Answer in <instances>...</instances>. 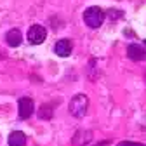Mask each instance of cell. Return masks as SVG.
I'll return each instance as SVG.
<instances>
[{
  "mask_svg": "<svg viewBox=\"0 0 146 146\" xmlns=\"http://www.w3.org/2000/svg\"><path fill=\"white\" fill-rule=\"evenodd\" d=\"M87 110H89V99L84 94H77L75 98L70 101V113L73 117H77V118L85 117Z\"/></svg>",
  "mask_w": 146,
  "mask_h": 146,
  "instance_id": "obj_1",
  "label": "cell"
},
{
  "mask_svg": "<svg viewBox=\"0 0 146 146\" xmlns=\"http://www.w3.org/2000/svg\"><path fill=\"white\" fill-rule=\"evenodd\" d=\"M84 21L89 28H99L104 21V12L99 7H89L84 12Z\"/></svg>",
  "mask_w": 146,
  "mask_h": 146,
  "instance_id": "obj_2",
  "label": "cell"
},
{
  "mask_svg": "<svg viewBox=\"0 0 146 146\" xmlns=\"http://www.w3.org/2000/svg\"><path fill=\"white\" fill-rule=\"evenodd\" d=\"M45 36H47V31L44 26L40 25H33L30 30H28V42L33 44V45H38L45 40Z\"/></svg>",
  "mask_w": 146,
  "mask_h": 146,
  "instance_id": "obj_3",
  "label": "cell"
},
{
  "mask_svg": "<svg viewBox=\"0 0 146 146\" xmlns=\"http://www.w3.org/2000/svg\"><path fill=\"white\" fill-rule=\"evenodd\" d=\"M17 113H19V118L21 120H26L31 117L33 113V99L30 98H21L17 101Z\"/></svg>",
  "mask_w": 146,
  "mask_h": 146,
  "instance_id": "obj_4",
  "label": "cell"
},
{
  "mask_svg": "<svg viewBox=\"0 0 146 146\" xmlns=\"http://www.w3.org/2000/svg\"><path fill=\"white\" fill-rule=\"evenodd\" d=\"M127 56L132 61H143V59H146V50H144V47L132 44V45L127 47Z\"/></svg>",
  "mask_w": 146,
  "mask_h": 146,
  "instance_id": "obj_5",
  "label": "cell"
},
{
  "mask_svg": "<svg viewBox=\"0 0 146 146\" xmlns=\"http://www.w3.org/2000/svg\"><path fill=\"white\" fill-rule=\"evenodd\" d=\"M54 52L61 58H66L71 54V42L70 40H58L56 45H54Z\"/></svg>",
  "mask_w": 146,
  "mask_h": 146,
  "instance_id": "obj_6",
  "label": "cell"
},
{
  "mask_svg": "<svg viewBox=\"0 0 146 146\" xmlns=\"http://www.w3.org/2000/svg\"><path fill=\"white\" fill-rule=\"evenodd\" d=\"M7 143H9V146H25L26 144V136L21 131H14V132L9 134Z\"/></svg>",
  "mask_w": 146,
  "mask_h": 146,
  "instance_id": "obj_7",
  "label": "cell"
},
{
  "mask_svg": "<svg viewBox=\"0 0 146 146\" xmlns=\"http://www.w3.org/2000/svg\"><path fill=\"white\" fill-rule=\"evenodd\" d=\"M21 40H23V36H21V31L19 30H9L7 31V35H5V42L11 45V47H17L21 44Z\"/></svg>",
  "mask_w": 146,
  "mask_h": 146,
  "instance_id": "obj_8",
  "label": "cell"
},
{
  "mask_svg": "<svg viewBox=\"0 0 146 146\" xmlns=\"http://www.w3.org/2000/svg\"><path fill=\"white\" fill-rule=\"evenodd\" d=\"M118 146H144V144H141V143H131V141H122V143H118Z\"/></svg>",
  "mask_w": 146,
  "mask_h": 146,
  "instance_id": "obj_9",
  "label": "cell"
},
{
  "mask_svg": "<svg viewBox=\"0 0 146 146\" xmlns=\"http://www.w3.org/2000/svg\"><path fill=\"white\" fill-rule=\"evenodd\" d=\"M108 144H110V143H108V141H104V143H101V144H98V146H108Z\"/></svg>",
  "mask_w": 146,
  "mask_h": 146,
  "instance_id": "obj_10",
  "label": "cell"
},
{
  "mask_svg": "<svg viewBox=\"0 0 146 146\" xmlns=\"http://www.w3.org/2000/svg\"><path fill=\"white\" fill-rule=\"evenodd\" d=\"M144 45H146V40H144Z\"/></svg>",
  "mask_w": 146,
  "mask_h": 146,
  "instance_id": "obj_11",
  "label": "cell"
}]
</instances>
